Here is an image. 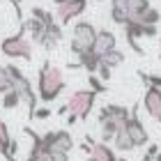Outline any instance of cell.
Instances as JSON below:
<instances>
[{"instance_id":"cell-4","label":"cell","mask_w":161,"mask_h":161,"mask_svg":"<svg viewBox=\"0 0 161 161\" xmlns=\"http://www.w3.org/2000/svg\"><path fill=\"white\" fill-rule=\"evenodd\" d=\"M7 71H9V76H12V83H14V90H16L21 94V101L28 106V118L35 120V113H37V99H39V94L32 90V83L28 80V76L21 71L16 64H5Z\"/></svg>"},{"instance_id":"cell-19","label":"cell","mask_w":161,"mask_h":161,"mask_svg":"<svg viewBox=\"0 0 161 161\" xmlns=\"http://www.w3.org/2000/svg\"><path fill=\"white\" fill-rule=\"evenodd\" d=\"M78 64L87 71V74H97L99 64H101V58L94 53V51H87V53H83V55L78 58Z\"/></svg>"},{"instance_id":"cell-25","label":"cell","mask_w":161,"mask_h":161,"mask_svg":"<svg viewBox=\"0 0 161 161\" xmlns=\"http://www.w3.org/2000/svg\"><path fill=\"white\" fill-rule=\"evenodd\" d=\"M138 76L143 78L145 87H161V74H147V71H138Z\"/></svg>"},{"instance_id":"cell-12","label":"cell","mask_w":161,"mask_h":161,"mask_svg":"<svg viewBox=\"0 0 161 161\" xmlns=\"http://www.w3.org/2000/svg\"><path fill=\"white\" fill-rule=\"evenodd\" d=\"M129 108L127 106H120V104H106L104 108L99 111V122H104V120H115V122H120V124H127L129 120Z\"/></svg>"},{"instance_id":"cell-18","label":"cell","mask_w":161,"mask_h":161,"mask_svg":"<svg viewBox=\"0 0 161 161\" xmlns=\"http://www.w3.org/2000/svg\"><path fill=\"white\" fill-rule=\"evenodd\" d=\"M113 147L118 152H131V150H136V145H134V141H131V136L127 131V124L118 131V136H115V141H113Z\"/></svg>"},{"instance_id":"cell-33","label":"cell","mask_w":161,"mask_h":161,"mask_svg":"<svg viewBox=\"0 0 161 161\" xmlns=\"http://www.w3.org/2000/svg\"><path fill=\"white\" fill-rule=\"evenodd\" d=\"M157 161H161V152H159V157H157Z\"/></svg>"},{"instance_id":"cell-34","label":"cell","mask_w":161,"mask_h":161,"mask_svg":"<svg viewBox=\"0 0 161 161\" xmlns=\"http://www.w3.org/2000/svg\"><path fill=\"white\" fill-rule=\"evenodd\" d=\"M120 161H127V159H124V157H120Z\"/></svg>"},{"instance_id":"cell-27","label":"cell","mask_w":161,"mask_h":161,"mask_svg":"<svg viewBox=\"0 0 161 161\" xmlns=\"http://www.w3.org/2000/svg\"><path fill=\"white\" fill-rule=\"evenodd\" d=\"M159 152H161L159 145H157V143H150V145H147V152L143 154V159H141V161H157Z\"/></svg>"},{"instance_id":"cell-6","label":"cell","mask_w":161,"mask_h":161,"mask_svg":"<svg viewBox=\"0 0 161 161\" xmlns=\"http://www.w3.org/2000/svg\"><path fill=\"white\" fill-rule=\"evenodd\" d=\"M0 53L14 60H32V39H28L25 30L19 28L16 35H9L0 42Z\"/></svg>"},{"instance_id":"cell-23","label":"cell","mask_w":161,"mask_h":161,"mask_svg":"<svg viewBox=\"0 0 161 161\" xmlns=\"http://www.w3.org/2000/svg\"><path fill=\"white\" fill-rule=\"evenodd\" d=\"M101 62H104V64H108L111 69H115V67H120V64L124 62V53L115 48V51H111L108 55H104V58H101Z\"/></svg>"},{"instance_id":"cell-15","label":"cell","mask_w":161,"mask_h":161,"mask_svg":"<svg viewBox=\"0 0 161 161\" xmlns=\"http://www.w3.org/2000/svg\"><path fill=\"white\" fill-rule=\"evenodd\" d=\"M62 37H64V32H62V23H48L46 25V37L42 39V44L39 46L44 48V51H53L58 44L62 42Z\"/></svg>"},{"instance_id":"cell-30","label":"cell","mask_w":161,"mask_h":161,"mask_svg":"<svg viewBox=\"0 0 161 161\" xmlns=\"http://www.w3.org/2000/svg\"><path fill=\"white\" fill-rule=\"evenodd\" d=\"M35 118H37V120H46V118H51V108H37Z\"/></svg>"},{"instance_id":"cell-32","label":"cell","mask_w":161,"mask_h":161,"mask_svg":"<svg viewBox=\"0 0 161 161\" xmlns=\"http://www.w3.org/2000/svg\"><path fill=\"white\" fill-rule=\"evenodd\" d=\"M159 60H161V37H159Z\"/></svg>"},{"instance_id":"cell-5","label":"cell","mask_w":161,"mask_h":161,"mask_svg":"<svg viewBox=\"0 0 161 161\" xmlns=\"http://www.w3.org/2000/svg\"><path fill=\"white\" fill-rule=\"evenodd\" d=\"M97 35H99V30L90 21H78V23H74V35H71V42H69L71 53L76 58H80L83 53H87V51H94Z\"/></svg>"},{"instance_id":"cell-3","label":"cell","mask_w":161,"mask_h":161,"mask_svg":"<svg viewBox=\"0 0 161 161\" xmlns=\"http://www.w3.org/2000/svg\"><path fill=\"white\" fill-rule=\"evenodd\" d=\"M150 0H111V19L118 25H127L131 21H138L145 9H150Z\"/></svg>"},{"instance_id":"cell-26","label":"cell","mask_w":161,"mask_h":161,"mask_svg":"<svg viewBox=\"0 0 161 161\" xmlns=\"http://www.w3.org/2000/svg\"><path fill=\"white\" fill-rule=\"evenodd\" d=\"M87 83H90V90L92 92H97V94H101V92H106L108 87H106V83L101 80L97 74H87Z\"/></svg>"},{"instance_id":"cell-31","label":"cell","mask_w":161,"mask_h":161,"mask_svg":"<svg viewBox=\"0 0 161 161\" xmlns=\"http://www.w3.org/2000/svg\"><path fill=\"white\" fill-rule=\"evenodd\" d=\"M157 35H159V28L157 25H145V37H157Z\"/></svg>"},{"instance_id":"cell-20","label":"cell","mask_w":161,"mask_h":161,"mask_svg":"<svg viewBox=\"0 0 161 161\" xmlns=\"http://www.w3.org/2000/svg\"><path fill=\"white\" fill-rule=\"evenodd\" d=\"M9 145H12V136H9V129H7L5 120L0 118V157H5L9 161Z\"/></svg>"},{"instance_id":"cell-8","label":"cell","mask_w":161,"mask_h":161,"mask_svg":"<svg viewBox=\"0 0 161 161\" xmlns=\"http://www.w3.org/2000/svg\"><path fill=\"white\" fill-rule=\"evenodd\" d=\"M87 3H90V0H53L55 14H58V19H60L62 25H67L74 19H78L80 14L87 9Z\"/></svg>"},{"instance_id":"cell-35","label":"cell","mask_w":161,"mask_h":161,"mask_svg":"<svg viewBox=\"0 0 161 161\" xmlns=\"http://www.w3.org/2000/svg\"><path fill=\"white\" fill-rule=\"evenodd\" d=\"M9 3H12V5H14V0H9Z\"/></svg>"},{"instance_id":"cell-17","label":"cell","mask_w":161,"mask_h":161,"mask_svg":"<svg viewBox=\"0 0 161 161\" xmlns=\"http://www.w3.org/2000/svg\"><path fill=\"white\" fill-rule=\"evenodd\" d=\"M21 28H25V32L30 35V39L37 42V44H42V39L46 37V21H42V19L30 16L28 21H23V23H21Z\"/></svg>"},{"instance_id":"cell-28","label":"cell","mask_w":161,"mask_h":161,"mask_svg":"<svg viewBox=\"0 0 161 161\" xmlns=\"http://www.w3.org/2000/svg\"><path fill=\"white\" fill-rule=\"evenodd\" d=\"M97 74H99V78L106 83V80H111V74H113V69L108 67V64H104V62H101V64H99V71H97Z\"/></svg>"},{"instance_id":"cell-14","label":"cell","mask_w":161,"mask_h":161,"mask_svg":"<svg viewBox=\"0 0 161 161\" xmlns=\"http://www.w3.org/2000/svg\"><path fill=\"white\" fill-rule=\"evenodd\" d=\"M23 134H28V136H30V141H32L25 161H42V159H46V154H44V136H39L37 131L30 129V127H23Z\"/></svg>"},{"instance_id":"cell-13","label":"cell","mask_w":161,"mask_h":161,"mask_svg":"<svg viewBox=\"0 0 161 161\" xmlns=\"http://www.w3.org/2000/svg\"><path fill=\"white\" fill-rule=\"evenodd\" d=\"M115 48H118V39H115V35L111 30H99L97 42H94V53H97L99 58H104V55H108Z\"/></svg>"},{"instance_id":"cell-10","label":"cell","mask_w":161,"mask_h":161,"mask_svg":"<svg viewBox=\"0 0 161 161\" xmlns=\"http://www.w3.org/2000/svg\"><path fill=\"white\" fill-rule=\"evenodd\" d=\"M143 108L147 111V115L152 120H157L161 124V87H145Z\"/></svg>"},{"instance_id":"cell-1","label":"cell","mask_w":161,"mask_h":161,"mask_svg":"<svg viewBox=\"0 0 161 161\" xmlns=\"http://www.w3.org/2000/svg\"><path fill=\"white\" fill-rule=\"evenodd\" d=\"M67 87V80H64V74L60 67L51 64L48 60L39 67L37 74V94L44 104H51L62 94V90Z\"/></svg>"},{"instance_id":"cell-29","label":"cell","mask_w":161,"mask_h":161,"mask_svg":"<svg viewBox=\"0 0 161 161\" xmlns=\"http://www.w3.org/2000/svg\"><path fill=\"white\" fill-rule=\"evenodd\" d=\"M46 159L48 161H69V154L67 152H53V154H48Z\"/></svg>"},{"instance_id":"cell-7","label":"cell","mask_w":161,"mask_h":161,"mask_svg":"<svg viewBox=\"0 0 161 161\" xmlns=\"http://www.w3.org/2000/svg\"><path fill=\"white\" fill-rule=\"evenodd\" d=\"M74 147V138L67 129H58V131H46L44 134V154H53V152H67Z\"/></svg>"},{"instance_id":"cell-21","label":"cell","mask_w":161,"mask_h":161,"mask_svg":"<svg viewBox=\"0 0 161 161\" xmlns=\"http://www.w3.org/2000/svg\"><path fill=\"white\" fill-rule=\"evenodd\" d=\"M19 104H23V101H21V94L14 90V87H12L7 94H3V99H0V106H3L5 111H14Z\"/></svg>"},{"instance_id":"cell-24","label":"cell","mask_w":161,"mask_h":161,"mask_svg":"<svg viewBox=\"0 0 161 161\" xmlns=\"http://www.w3.org/2000/svg\"><path fill=\"white\" fill-rule=\"evenodd\" d=\"M12 87H14V83H12L9 71H7L5 64H0V97H3V94H7Z\"/></svg>"},{"instance_id":"cell-9","label":"cell","mask_w":161,"mask_h":161,"mask_svg":"<svg viewBox=\"0 0 161 161\" xmlns=\"http://www.w3.org/2000/svg\"><path fill=\"white\" fill-rule=\"evenodd\" d=\"M127 131H129V136H131V141H134L136 147H143V145L150 143V134H147V129L143 127L141 118H138V106L131 108V115L127 120Z\"/></svg>"},{"instance_id":"cell-11","label":"cell","mask_w":161,"mask_h":161,"mask_svg":"<svg viewBox=\"0 0 161 161\" xmlns=\"http://www.w3.org/2000/svg\"><path fill=\"white\" fill-rule=\"evenodd\" d=\"M124 37H127V44L131 46V51H134L136 55H143V53H145L143 46L138 44V39L145 37V25H143V23H138V21L127 23V25H124Z\"/></svg>"},{"instance_id":"cell-22","label":"cell","mask_w":161,"mask_h":161,"mask_svg":"<svg viewBox=\"0 0 161 161\" xmlns=\"http://www.w3.org/2000/svg\"><path fill=\"white\" fill-rule=\"evenodd\" d=\"M161 21V12L154 9V7H150V9H145L141 14V19H138V23H145V25H157Z\"/></svg>"},{"instance_id":"cell-2","label":"cell","mask_w":161,"mask_h":161,"mask_svg":"<svg viewBox=\"0 0 161 161\" xmlns=\"http://www.w3.org/2000/svg\"><path fill=\"white\" fill-rule=\"evenodd\" d=\"M94 101H97V92H92L90 87L87 90H76L71 92V97L67 99V124H76L90 118Z\"/></svg>"},{"instance_id":"cell-36","label":"cell","mask_w":161,"mask_h":161,"mask_svg":"<svg viewBox=\"0 0 161 161\" xmlns=\"http://www.w3.org/2000/svg\"><path fill=\"white\" fill-rule=\"evenodd\" d=\"M42 161H48V159H42Z\"/></svg>"},{"instance_id":"cell-16","label":"cell","mask_w":161,"mask_h":161,"mask_svg":"<svg viewBox=\"0 0 161 161\" xmlns=\"http://www.w3.org/2000/svg\"><path fill=\"white\" fill-rule=\"evenodd\" d=\"M87 161H120V157L115 154V147L99 141V143L92 145L90 154H87Z\"/></svg>"}]
</instances>
